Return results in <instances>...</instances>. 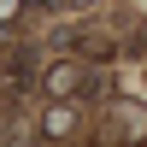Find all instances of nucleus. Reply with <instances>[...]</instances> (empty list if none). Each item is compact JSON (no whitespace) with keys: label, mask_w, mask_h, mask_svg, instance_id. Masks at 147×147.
Segmentation results:
<instances>
[{"label":"nucleus","mask_w":147,"mask_h":147,"mask_svg":"<svg viewBox=\"0 0 147 147\" xmlns=\"http://www.w3.org/2000/svg\"><path fill=\"white\" fill-rule=\"evenodd\" d=\"M82 77H88V71H82V65H53V71H47V88H53L59 100H65L71 88H82Z\"/></svg>","instance_id":"nucleus-1"},{"label":"nucleus","mask_w":147,"mask_h":147,"mask_svg":"<svg viewBox=\"0 0 147 147\" xmlns=\"http://www.w3.org/2000/svg\"><path fill=\"white\" fill-rule=\"evenodd\" d=\"M112 118H118V124L129 129V136H147V118H141V106H118Z\"/></svg>","instance_id":"nucleus-2"},{"label":"nucleus","mask_w":147,"mask_h":147,"mask_svg":"<svg viewBox=\"0 0 147 147\" xmlns=\"http://www.w3.org/2000/svg\"><path fill=\"white\" fill-rule=\"evenodd\" d=\"M71 129H77V118H71L65 106H53V112H47V136H71Z\"/></svg>","instance_id":"nucleus-3"}]
</instances>
